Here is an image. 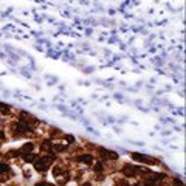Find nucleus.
<instances>
[{
    "label": "nucleus",
    "mask_w": 186,
    "mask_h": 186,
    "mask_svg": "<svg viewBox=\"0 0 186 186\" xmlns=\"http://www.w3.org/2000/svg\"><path fill=\"white\" fill-rule=\"evenodd\" d=\"M62 172H64V169H62V168H59V166H56V168L53 169V175H54V177H57V175H61Z\"/></svg>",
    "instance_id": "nucleus-8"
},
{
    "label": "nucleus",
    "mask_w": 186,
    "mask_h": 186,
    "mask_svg": "<svg viewBox=\"0 0 186 186\" xmlns=\"http://www.w3.org/2000/svg\"><path fill=\"white\" fill-rule=\"evenodd\" d=\"M0 138H5V133H3V132H0Z\"/></svg>",
    "instance_id": "nucleus-12"
},
{
    "label": "nucleus",
    "mask_w": 186,
    "mask_h": 186,
    "mask_svg": "<svg viewBox=\"0 0 186 186\" xmlns=\"http://www.w3.org/2000/svg\"><path fill=\"white\" fill-rule=\"evenodd\" d=\"M9 172V166L8 165H0V174H6Z\"/></svg>",
    "instance_id": "nucleus-9"
},
{
    "label": "nucleus",
    "mask_w": 186,
    "mask_h": 186,
    "mask_svg": "<svg viewBox=\"0 0 186 186\" xmlns=\"http://www.w3.org/2000/svg\"><path fill=\"white\" fill-rule=\"evenodd\" d=\"M123 172L127 175V177H135L138 172H140V169L137 168V166H124V169H123Z\"/></svg>",
    "instance_id": "nucleus-1"
},
{
    "label": "nucleus",
    "mask_w": 186,
    "mask_h": 186,
    "mask_svg": "<svg viewBox=\"0 0 186 186\" xmlns=\"http://www.w3.org/2000/svg\"><path fill=\"white\" fill-rule=\"evenodd\" d=\"M93 169H95V172H101L102 171V163H96Z\"/></svg>",
    "instance_id": "nucleus-10"
},
{
    "label": "nucleus",
    "mask_w": 186,
    "mask_h": 186,
    "mask_svg": "<svg viewBox=\"0 0 186 186\" xmlns=\"http://www.w3.org/2000/svg\"><path fill=\"white\" fill-rule=\"evenodd\" d=\"M133 186H143V185H133Z\"/></svg>",
    "instance_id": "nucleus-15"
},
{
    "label": "nucleus",
    "mask_w": 186,
    "mask_h": 186,
    "mask_svg": "<svg viewBox=\"0 0 186 186\" xmlns=\"http://www.w3.org/2000/svg\"><path fill=\"white\" fill-rule=\"evenodd\" d=\"M51 151H56V152H64L65 151V146H62V144H53V147H51Z\"/></svg>",
    "instance_id": "nucleus-7"
},
{
    "label": "nucleus",
    "mask_w": 186,
    "mask_h": 186,
    "mask_svg": "<svg viewBox=\"0 0 186 186\" xmlns=\"http://www.w3.org/2000/svg\"><path fill=\"white\" fill-rule=\"evenodd\" d=\"M0 110H2V113H8V112H9V107H8V106H6V107H5V106H0Z\"/></svg>",
    "instance_id": "nucleus-11"
},
{
    "label": "nucleus",
    "mask_w": 186,
    "mask_h": 186,
    "mask_svg": "<svg viewBox=\"0 0 186 186\" xmlns=\"http://www.w3.org/2000/svg\"><path fill=\"white\" fill-rule=\"evenodd\" d=\"M132 157H133L135 160H138V161H144V163H157V160H154V158H147V157L140 155V154H132Z\"/></svg>",
    "instance_id": "nucleus-3"
},
{
    "label": "nucleus",
    "mask_w": 186,
    "mask_h": 186,
    "mask_svg": "<svg viewBox=\"0 0 186 186\" xmlns=\"http://www.w3.org/2000/svg\"><path fill=\"white\" fill-rule=\"evenodd\" d=\"M33 149H34V144L33 143H26V144H23V147L20 149V152L22 154H29V152H33Z\"/></svg>",
    "instance_id": "nucleus-4"
},
{
    "label": "nucleus",
    "mask_w": 186,
    "mask_h": 186,
    "mask_svg": "<svg viewBox=\"0 0 186 186\" xmlns=\"http://www.w3.org/2000/svg\"><path fill=\"white\" fill-rule=\"evenodd\" d=\"M51 147H53V144H51L50 141H43V143H42V146H40V149H42L43 152H50V151H51Z\"/></svg>",
    "instance_id": "nucleus-5"
},
{
    "label": "nucleus",
    "mask_w": 186,
    "mask_h": 186,
    "mask_svg": "<svg viewBox=\"0 0 186 186\" xmlns=\"http://www.w3.org/2000/svg\"><path fill=\"white\" fill-rule=\"evenodd\" d=\"M78 160H79L81 163L92 165V163H93V155H90V154H84V155H79V157H78Z\"/></svg>",
    "instance_id": "nucleus-2"
},
{
    "label": "nucleus",
    "mask_w": 186,
    "mask_h": 186,
    "mask_svg": "<svg viewBox=\"0 0 186 186\" xmlns=\"http://www.w3.org/2000/svg\"><path fill=\"white\" fill-rule=\"evenodd\" d=\"M82 186H92V185H90V183H84Z\"/></svg>",
    "instance_id": "nucleus-14"
},
{
    "label": "nucleus",
    "mask_w": 186,
    "mask_h": 186,
    "mask_svg": "<svg viewBox=\"0 0 186 186\" xmlns=\"http://www.w3.org/2000/svg\"><path fill=\"white\" fill-rule=\"evenodd\" d=\"M23 160H25L26 163H31V161H34V160H36V157L29 152V154H23Z\"/></svg>",
    "instance_id": "nucleus-6"
},
{
    "label": "nucleus",
    "mask_w": 186,
    "mask_h": 186,
    "mask_svg": "<svg viewBox=\"0 0 186 186\" xmlns=\"http://www.w3.org/2000/svg\"><path fill=\"white\" fill-rule=\"evenodd\" d=\"M36 186H47V185H45V183H37Z\"/></svg>",
    "instance_id": "nucleus-13"
}]
</instances>
